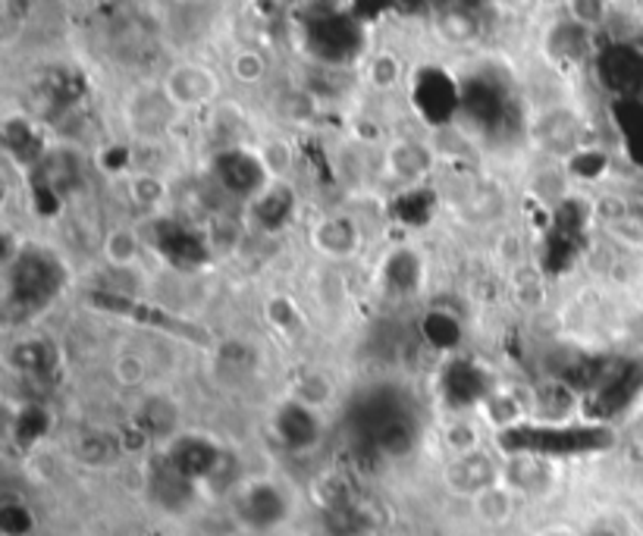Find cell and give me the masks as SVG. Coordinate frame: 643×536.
<instances>
[{
	"instance_id": "cell-5",
	"label": "cell",
	"mask_w": 643,
	"mask_h": 536,
	"mask_svg": "<svg viewBox=\"0 0 643 536\" xmlns=\"http://www.w3.org/2000/svg\"><path fill=\"white\" fill-rule=\"evenodd\" d=\"M239 515L254 530H270L286 517V499L270 483H254L239 495Z\"/></svg>"
},
{
	"instance_id": "cell-16",
	"label": "cell",
	"mask_w": 643,
	"mask_h": 536,
	"mask_svg": "<svg viewBox=\"0 0 643 536\" xmlns=\"http://www.w3.org/2000/svg\"><path fill=\"white\" fill-rule=\"evenodd\" d=\"M446 446H449V452L456 455H471L478 452L480 446V434L471 427V424H465V420H458L449 427V434H446Z\"/></svg>"
},
{
	"instance_id": "cell-4",
	"label": "cell",
	"mask_w": 643,
	"mask_h": 536,
	"mask_svg": "<svg viewBox=\"0 0 643 536\" xmlns=\"http://www.w3.org/2000/svg\"><path fill=\"white\" fill-rule=\"evenodd\" d=\"M214 169L220 176V183L236 192V195H261L258 188L268 183V166L261 161V154H251V151H242V147H229L224 151L217 161H214Z\"/></svg>"
},
{
	"instance_id": "cell-10",
	"label": "cell",
	"mask_w": 643,
	"mask_h": 536,
	"mask_svg": "<svg viewBox=\"0 0 643 536\" xmlns=\"http://www.w3.org/2000/svg\"><path fill=\"white\" fill-rule=\"evenodd\" d=\"M527 412H531L527 398H521L515 390H497L483 398V414H487V420L497 424V427H505V430H512L515 424H521V420L527 417Z\"/></svg>"
},
{
	"instance_id": "cell-12",
	"label": "cell",
	"mask_w": 643,
	"mask_h": 536,
	"mask_svg": "<svg viewBox=\"0 0 643 536\" xmlns=\"http://www.w3.org/2000/svg\"><path fill=\"white\" fill-rule=\"evenodd\" d=\"M139 251H142V239H139V232H135V229L120 227L107 236L105 258L113 264V267H129V264H135Z\"/></svg>"
},
{
	"instance_id": "cell-3",
	"label": "cell",
	"mask_w": 643,
	"mask_h": 536,
	"mask_svg": "<svg viewBox=\"0 0 643 536\" xmlns=\"http://www.w3.org/2000/svg\"><path fill=\"white\" fill-rule=\"evenodd\" d=\"M308 44L324 63L352 61L361 47V29L352 17H327V20L314 22Z\"/></svg>"
},
{
	"instance_id": "cell-6",
	"label": "cell",
	"mask_w": 643,
	"mask_h": 536,
	"mask_svg": "<svg viewBox=\"0 0 643 536\" xmlns=\"http://www.w3.org/2000/svg\"><path fill=\"white\" fill-rule=\"evenodd\" d=\"M446 477H449V486L461 495H478L499 483L497 464L483 452L458 455L456 461L449 464V474Z\"/></svg>"
},
{
	"instance_id": "cell-7",
	"label": "cell",
	"mask_w": 643,
	"mask_h": 536,
	"mask_svg": "<svg viewBox=\"0 0 643 536\" xmlns=\"http://www.w3.org/2000/svg\"><path fill=\"white\" fill-rule=\"evenodd\" d=\"M358 242H361V236L349 217H327L314 229V245L330 258H349Z\"/></svg>"
},
{
	"instance_id": "cell-20",
	"label": "cell",
	"mask_w": 643,
	"mask_h": 536,
	"mask_svg": "<svg viewBox=\"0 0 643 536\" xmlns=\"http://www.w3.org/2000/svg\"><path fill=\"white\" fill-rule=\"evenodd\" d=\"M543 536H578V534H571V530H565V527H553V530H546Z\"/></svg>"
},
{
	"instance_id": "cell-15",
	"label": "cell",
	"mask_w": 643,
	"mask_h": 536,
	"mask_svg": "<svg viewBox=\"0 0 643 536\" xmlns=\"http://www.w3.org/2000/svg\"><path fill=\"white\" fill-rule=\"evenodd\" d=\"M264 73H268V63L264 57L258 54V51H239L236 57H232V76L239 79V83H261L264 79Z\"/></svg>"
},
{
	"instance_id": "cell-2",
	"label": "cell",
	"mask_w": 643,
	"mask_h": 536,
	"mask_svg": "<svg viewBox=\"0 0 643 536\" xmlns=\"http://www.w3.org/2000/svg\"><path fill=\"white\" fill-rule=\"evenodd\" d=\"M220 95V79L210 73L208 66L198 63H183L173 66L164 79V98L176 110H192V107H205Z\"/></svg>"
},
{
	"instance_id": "cell-8",
	"label": "cell",
	"mask_w": 643,
	"mask_h": 536,
	"mask_svg": "<svg viewBox=\"0 0 643 536\" xmlns=\"http://www.w3.org/2000/svg\"><path fill=\"white\" fill-rule=\"evenodd\" d=\"M170 464H173V471L183 477V480L186 477H205L217 464V449H210L205 439H179L173 446Z\"/></svg>"
},
{
	"instance_id": "cell-13",
	"label": "cell",
	"mask_w": 643,
	"mask_h": 536,
	"mask_svg": "<svg viewBox=\"0 0 643 536\" xmlns=\"http://www.w3.org/2000/svg\"><path fill=\"white\" fill-rule=\"evenodd\" d=\"M475 512H478L483 521H490V524H499V521H505V517L512 515V490L509 486H490V490H483V493L475 495Z\"/></svg>"
},
{
	"instance_id": "cell-11",
	"label": "cell",
	"mask_w": 643,
	"mask_h": 536,
	"mask_svg": "<svg viewBox=\"0 0 643 536\" xmlns=\"http://www.w3.org/2000/svg\"><path fill=\"white\" fill-rule=\"evenodd\" d=\"M7 361L22 373H44L54 364V346L47 339H22L7 351Z\"/></svg>"
},
{
	"instance_id": "cell-9",
	"label": "cell",
	"mask_w": 643,
	"mask_h": 536,
	"mask_svg": "<svg viewBox=\"0 0 643 536\" xmlns=\"http://www.w3.org/2000/svg\"><path fill=\"white\" fill-rule=\"evenodd\" d=\"M434 29L446 44H468L478 39L480 17L468 7H446L439 10V17H434Z\"/></svg>"
},
{
	"instance_id": "cell-18",
	"label": "cell",
	"mask_w": 643,
	"mask_h": 536,
	"mask_svg": "<svg viewBox=\"0 0 643 536\" xmlns=\"http://www.w3.org/2000/svg\"><path fill=\"white\" fill-rule=\"evenodd\" d=\"M117 376H120L123 383H129V386H132V383H142V380H145V364H142L139 358H132V354H129V358H120V361H117Z\"/></svg>"
},
{
	"instance_id": "cell-19",
	"label": "cell",
	"mask_w": 643,
	"mask_h": 536,
	"mask_svg": "<svg viewBox=\"0 0 643 536\" xmlns=\"http://www.w3.org/2000/svg\"><path fill=\"white\" fill-rule=\"evenodd\" d=\"M584 536H622L615 527H609V524H600V527H593L590 534H584Z\"/></svg>"
},
{
	"instance_id": "cell-1",
	"label": "cell",
	"mask_w": 643,
	"mask_h": 536,
	"mask_svg": "<svg viewBox=\"0 0 643 536\" xmlns=\"http://www.w3.org/2000/svg\"><path fill=\"white\" fill-rule=\"evenodd\" d=\"M13 289L10 298H20L25 308H42L61 289V264L44 251H22L17 267H10Z\"/></svg>"
},
{
	"instance_id": "cell-14",
	"label": "cell",
	"mask_w": 643,
	"mask_h": 536,
	"mask_svg": "<svg viewBox=\"0 0 643 536\" xmlns=\"http://www.w3.org/2000/svg\"><path fill=\"white\" fill-rule=\"evenodd\" d=\"M393 164L402 176H417V173L431 169V151L421 145H412V142H405V145L395 147L393 151Z\"/></svg>"
},
{
	"instance_id": "cell-17",
	"label": "cell",
	"mask_w": 643,
	"mask_h": 536,
	"mask_svg": "<svg viewBox=\"0 0 643 536\" xmlns=\"http://www.w3.org/2000/svg\"><path fill=\"white\" fill-rule=\"evenodd\" d=\"M371 79H374V85H380V88L395 85V79H399V63H395L393 54H380V57H377L374 69H371Z\"/></svg>"
}]
</instances>
